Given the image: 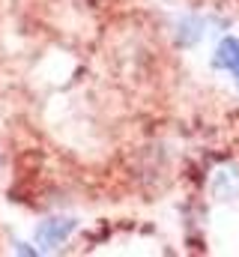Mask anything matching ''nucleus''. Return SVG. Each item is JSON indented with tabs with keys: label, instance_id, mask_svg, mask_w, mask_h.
Segmentation results:
<instances>
[{
	"label": "nucleus",
	"instance_id": "obj_1",
	"mask_svg": "<svg viewBox=\"0 0 239 257\" xmlns=\"http://www.w3.org/2000/svg\"><path fill=\"white\" fill-rule=\"evenodd\" d=\"M75 230V218H48V221H42L39 224V230H36V239L42 242V245H60L69 233Z\"/></svg>",
	"mask_w": 239,
	"mask_h": 257
},
{
	"label": "nucleus",
	"instance_id": "obj_2",
	"mask_svg": "<svg viewBox=\"0 0 239 257\" xmlns=\"http://www.w3.org/2000/svg\"><path fill=\"white\" fill-rule=\"evenodd\" d=\"M215 63L227 69L239 84V39H221V45L215 48Z\"/></svg>",
	"mask_w": 239,
	"mask_h": 257
},
{
	"label": "nucleus",
	"instance_id": "obj_3",
	"mask_svg": "<svg viewBox=\"0 0 239 257\" xmlns=\"http://www.w3.org/2000/svg\"><path fill=\"white\" fill-rule=\"evenodd\" d=\"M200 27H203V24H200L197 18H182V21H179V42H182V45H194V42L200 39Z\"/></svg>",
	"mask_w": 239,
	"mask_h": 257
}]
</instances>
